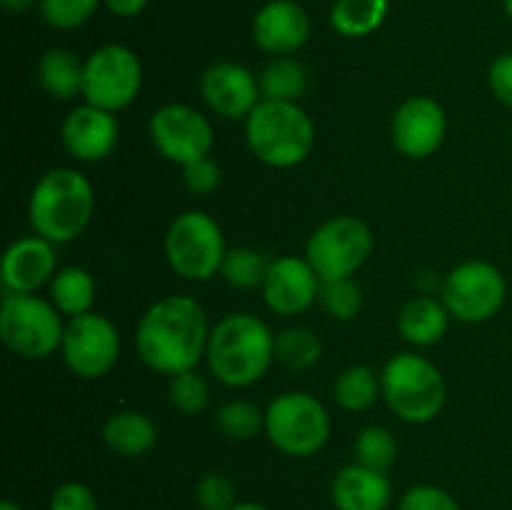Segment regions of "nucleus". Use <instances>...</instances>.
<instances>
[{
	"label": "nucleus",
	"instance_id": "nucleus-1",
	"mask_svg": "<svg viewBox=\"0 0 512 510\" xmlns=\"http://www.w3.org/2000/svg\"><path fill=\"white\" fill-rule=\"evenodd\" d=\"M205 308L188 295H168L150 305L135 330V348L150 370L178 375L193 370L208 350Z\"/></svg>",
	"mask_w": 512,
	"mask_h": 510
},
{
	"label": "nucleus",
	"instance_id": "nucleus-2",
	"mask_svg": "<svg viewBox=\"0 0 512 510\" xmlns=\"http://www.w3.org/2000/svg\"><path fill=\"white\" fill-rule=\"evenodd\" d=\"M210 373L228 388H248L268 373L275 358V335L250 313L225 315L208 340Z\"/></svg>",
	"mask_w": 512,
	"mask_h": 510
},
{
	"label": "nucleus",
	"instance_id": "nucleus-3",
	"mask_svg": "<svg viewBox=\"0 0 512 510\" xmlns=\"http://www.w3.org/2000/svg\"><path fill=\"white\" fill-rule=\"evenodd\" d=\"M95 210L93 185L80 170L55 168L35 183L28 200L35 235L50 243H70L90 225Z\"/></svg>",
	"mask_w": 512,
	"mask_h": 510
},
{
	"label": "nucleus",
	"instance_id": "nucleus-4",
	"mask_svg": "<svg viewBox=\"0 0 512 510\" xmlns=\"http://www.w3.org/2000/svg\"><path fill=\"white\" fill-rule=\"evenodd\" d=\"M245 140L260 163L270 168H295L313 150L315 128L298 103L260 100L245 118Z\"/></svg>",
	"mask_w": 512,
	"mask_h": 510
},
{
	"label": "nucleus",
	"instance_id": "nucleus-5",
	"mask_svg": "<svg viewBox=\"0 0 512 510\" xmlns=\"http://www.w3.org/2000/svg\"><path fill=\"white\" fill-rule=\"evenodd\" d=\"M388 408L405 423H430L445 405L443 373L418 353H398L380 373Z\"/></svg>",
	"mask_w": 512,
	"mask_h": 510
},
{
	"label": "nucleus",
	"instance_id": "nucleus-6",
	"mask_svg": "<svg viewBox=\"0 0 512 510\" xmlns=\"http://www.w3.org/2000/svg\"><path fill=\"white\" fill-rule=\"evenodd\" d=\"M60 310L35 293H5L0 305V338L15 355L40 360L63 345Z\"/></svg>",
	"mask_w": 512,
	"mask_h": 510
},
{
	"label": "nucleus",
	"instance_id": "nucleus-7",
	"mask_svg": "<svg viewBox=\"0 0 512 510\" xmlns=\"http://www.w3.org/2000/svg\"><path fill=\"white\" fill-rule=\"evenodd\" d=\"M265 433L270 443L293 458L320 453L330 438V418L315 395L290 390L278 395L265 410Z\"/></svg>",
	"mask_w": 512,
	"mask_h": 510
},
{
	"label": "nucleus",
	"instance_id": "nucleus-8",
	"mask_svg": "<svg viewBox=\"0 0 512 510\" xmlns=\"http://www.w3.org/2000/svg\"><path fill=\"white\" fill-rule=\"evenodd\" d=\"M165 258L185 280H210L228 255L225 235L215 218L200 210L180 213L165 233Z\"/></svg>",
	"mask_w": 512,
	"mask_h": 510
},
{
	"label": "nucleus",
	"instance_id": "nucleus-9",
	"mask_svg": "<svg viewBox=\"0 0 512 510\" xmlns=\"http://www.w3.org/2000/svg\"><path fill=\"white\" fill-rule=\"evenodd\" d=\"M373 253V233L353 215H338L320 225L305 245V260L313 265L320 283L353 278Z\"/></svg>",
	"mask_w": 512,
	"mask_h": 510
},
{
	"label": "nucleus",
	"instance_id": "nucleus-10",
	"mask_svg": "<svg viewBox=\"0 0 512 510\" xmlns=\"http://www.w3.org/2000/svg\"><path fill=\"white\" fill-rule=\"evenodd\" d=\"M140 88H143V65L138 55L125 45L108 43L93 50L85 60V103L118 113L138 98Z\"/></svg>",
	"mask_w": 512,
	"mask_h": 510
},
{
	"label": "nucleus",
	"instance_id": "nucleus-11",
	"mask_svg": "<svg viewBox=\"0 0 512 510\" xmlns=\"http://www.w3.org/2000/svg\"><path fill=\"white\" fill-rule=\"evenodd\" d=\"M508 283L500 268L485 260H468L450 270L443 285V305L463 323H485L505 305Z\"/></svg>",
	"mask_w": 512,
	"mask_h": 510
},
{
	"label": "nucleus",
	"instance_id": "nucleus-12",
	"mask_svg": "<svg viewBox=\"0 0 512 510\" xmlns=\"http://www.w3.org/2000/svg\"><path fill=\"white\" fill-rule=\"evenodd\" d=\"M65 365L83 380H98L115 368L120 355V335L115 325L100 313L75 315L65 323L63 345Z\"/></svg>",
	"mask_w": 512,
	"mask_h": 510
},
{
	"label": "nucleus",
	"instance_id": "nucleus-13",
	"mask_svg": "<svg viewBox=\"0 0 512 510\" xmlns=\"http://www.w3.org/2000/svg\"><path fill=\"white\" fill-rule=\"evenodd\" d=\"M150 140L165 160L190 165L208 158L213 150V125L200 110L185 103L163 105L150 118Z\"/></svg>",
	"mask_w": 512,
	"mask_h": 510
},
{
	"label": "nucleus",
	"instance_id": "nucleus-14",
	"mask_svg": "<svg viewBox=\"0 0 512 510\" xmlns=\"http://www.w3.org/2000/svg\"><path fill=\"white\" fill-rule=\"evenodd\" d=\"M445 133H448V118L445 110L440 108L438 100L428 95H415L405 100L395 113L390 135L393 145L405 158H428L443 145Z\"/></svg>",
	"mask_w": 512,
	"mask_h": 510
},
{
	"label": "nucleus",
	"instance_id": "nucleus-15",
	"mask_svg": "<svg viewBox=\"0 0 512 510\" xmlns=\"http://www.w3.org/2000/svg\"><path fill=\"white\" fill-rule=\"evenodd\" d=\"M200 95L205 105L225 120H245L263 100L258 78L240 63L210 65L200 78Z\"/></svg>",
	"mask_w": 512,
	"mask_h": 510
},
{
	"label": "nucleus",
	"instance_id": "nucleus-16",
	"mask_svg": "<svg viewBox=\"0 0 512 510\" xmlns=\"http://www.w3.org/2000/svg\"><path fill=\"white\" fill-rule=\"evenodd\" d=\"M320 295V278L313 265L295 255L270 260L268 275L263 283V298L273 313L300 315L315 303Z\"/></svg>",
	"mask_w": 512,
	"mask_h": 510
},
{
	"label": "nucleus",
	"instance_id": "nucleus-17",
	"mask_svg": "<svg viewBox=\"0 0 512 510\" xmlns=\"http://www.w3.org/2000/svg\"><path fill=\"white\" fill-rule=\"evenodd\" d=\"M118 120L115 113L85 103L70 110L60 125L63 148L80 163H98L108 158L118 145Z\"/></svg>",
	"mask_w": 512,
	"mask_h": 510
},
{
	"label": "nucleus",
	"instance_id": "nucleus-18",
	"mask_svg": "<svg viewBox=\"0 0 512 510\" xmlns=\"http://www.w3.org/2000/svg\"><path fill=\"white\" fill-rule=\"evenodd\" d=\"M310 15L295 0H270L255 13L253 40L260 50L278 58L293 55L308 43Z\"/></svg>",
	"mask_w": 512,
	"mask_h": 510
},
{
	"label": "nucleus",
	"instance_id": "nucleus-19",
	"mask_svg": "<svg viewBox=\"0 0 512 510\" xmlns=\"http://www.w3.org/2000/svg\"><path fill=\"white\" fill-rule=\"evenodd\" d=\"M53 243L40 235L18 238L8 245L0 268V283L5 293H38L55 278Z\"/></svg>",
	"mask_w": 512,
	"mask_h": 510
},
{
	"label": "nucleus",
	"instance_id": "nucleus-20",
	"mask_svg": "<svg viewBox=\"0 0 512 510\" xmlns=\"http://www.w3.org/2000/svg\"><path fill=\"white\" fill-rule=\"evenodd\" d=\"M330 495L338 510H388L393 485L380 470L355 463L338 470L330 485Z\"/></svg>",
	"mask_w": 512,
	"mask_h": 510
},
{
	"label": "nucleus",
	"instance_id": "nucleus-21",
	"mask_svg": "<svg viewBox=\"0 0 512 510\" xmlns=\"http://www.w3.org/2000/svg\"><path fill=\"white\" fill-rule=\"evenodd\" d=\"M103 440L123 458H140L158 443V428L140 410H118L103 425Z\"/></svg>",
	"mask_w": 512,
	"mask_h": 510
},
{
	"label": "nucleus",
	"instance_id": "nucleus-22",
	"mask_svg": "<svg viewBox=\"0 0 512 510\" xmlns=\"http://www.w3.org/2000/svg\"><path fill=\"white\" fill-rule=\"evenodd\" d=\"M448 320L450 313L440 300L418 295L400 308L398 330L408 343L428 348L443 340V335L448 333Z\"/></svg>",
	"mask_w": 512,
	"mask_h": 510
},
{
	"label": "nucleus",
	"instance_id": "nucleus-23",
	"mask_svg": "<svg viewBox=\"0 0 512 510\" xmlns=\"http://www.w3.org/2000/svg\"><path fill=\"white\" fill-rule=\"evenodd\" d=\"M85 60L68 48H50L38 63V83L53 100H73L83 95Z\"/></svg>",
	"mask_w": 512,
	"mask_h": 510
},
{
	"label": "nucleus",
	"instance_id": "nucleus-24",
	"mask_svg": "<svg viewBox=\"0 0 512 510\" xmlns=\"http://www.w3.org/2000/svg\"><path fill=\"white\" fill-rule=\"evenodd\" d=\"M388 0H335L330 25L343 38H365L388 18Z\"/></svg>",
	"mask_w": 512,
	"mask_h": 510
},
{
	"label": "nucleus",
	"instance_id": "nucleus-25",
	"mask_svg": "<svg viewBox=\"0 0 512 510\" xmlns=\"http://www.w3.org/2000/svg\"><path fill=\"white\" fill-rule=\"evenodd\" d=\"M50 300L63 315H83L90 313L95 303V280L85 268L70 265L55 273L50 280Z\"/></svg>",
	"mask_w": 512,
	"mask_h": 510
},
{
	"label": "nucleus",
	"instance_id": "nucleus-26",
	"mask_svg": "<svg viewBox=\"0 0 512 510\" xmlns=\"http://www.w3.org/2000/svg\"><path fill=\"white\" fill-rule=\"evenodd\" d=\"M263 100H283V103H298L300 95L308 88V70L293 58H275L265 65L258 78Z\"/></svg>",
	"mask_w": 512,
	"mask_h": 510
},
{
	"label": "nucleus",
	"instance_id": "nucleus-27",
	"mask_svg": "<svg viewBox=\"0 0 512 510\" xmlns=\"http://www.w3.org/2000/svg\"><path fill=\"white\" fill-rule=\"evenodd\" d=\"M380 393H383V383H380L378 373L368 365H353V368L343 370L335 380V400H338L340 408L350 410V413L368 410Z\"/></svg>",
	"mask_w": 512,
	"mask_h": 510
},
{
	"label": "nucleus",
	"instance_id": "nucleus-28",
	"mask_svg": "<svg viewBox=\"0 0 512 510\" xmlns=\"http://www.w3.org/2000/svg\"><path fill=\"white\" fill-rule=\"evenodd\" d=\"M323 355V343L308 328H288L275 335V358L290 370H308Z\"/></svg>",
	"mask_w": 512,
	"mask_h": 510
},
{
	"label": "nucleus",
	"instance_id": "nucleus-29",
	"mask_svg": "<svg viewBox=\"0 0 512 510\" xmlns=\"http://www.w3.org/2000/svg\"><path fill=\"white\" fill-rule=\"evenodd\" d=\"M270 260L263 253L253 248H233L228 250L223 260V268L220 275L225 278V283L233 285L238 290H253L263 288L265 275H268Z\"/></svg>",
	"mask_w": 512,
	"mask_h": 510
},
{
	"label": "nucleus",
	"instance_id": "nucleus-30",
	"mask_svg": "<svg viewBox=\"0 0 512 510\" xmlns=\"http://www.w3.org/2000/svg\"><path fill=\"white\" fill-rule=\"evenodd\" d=\"M355 458L365 468L385 473L395 463V458H398V440L383 425H368L355 438Z\"/></svg>",
	"mask_w": 512,
	"mask_h": 510
},
{
	"label": "nucleus",
	"instance_id": "nucleus-31",
	"mask_svg": "<svg viewBox=\"0 0 512 510\" xmlns=\"http://www.w3.org/2000/svg\"><path fill=\"white\" fill-rule=\"evenodd\" d=\"M220 433L230 440H250L265 430V413H260L258 405L248 403V400H230L218 410Z\"/></svg>",
	"mask_w": 512,
	"mask_h": 510
},
{
	"label": "nucleus",
	"instance_id": "nucleus-32",
	"mask_svg": "<svg viewBox=\"0 0 512 510\" xmlns=\"http://www.w3.org/2000/svg\"><path fill=\"white\" fill-rule=\"evenodd\" d=\"M320 303L335 320H353L363 308V290L353 278H340L320 283Z\"/></svg>",
	"mask_w": 512,
	"mask_h": 510
},
{
	"label": "nucleus",
	"instance_id": "nucleus-33",
	"mask_svg": "<svg viewBox=\"0 0 512 510\" xmlns=\"http://www.w3.org/2000/svg\"><path fill=\"white\" fill-rule=\"evenodd\" d=\"M210 390L198 370H183L170 380V403L180 415H198L208 408Z\"/></svg>",
	"mask_w": 512,
	"mask_h": 510
},
{
	"label": "nucleus",
	"instance_id": "nucleus-34",
	"mask_svg": "<svg viewBox=\"0 0 512 510\" xmlns=\"http://www.w3.org/2000/svg\"><path fill=\"white\" fill-rule=\"evenodd\" d=\"M100 0H40V18L55 30H75L88 23Z\"/></svg>",
	"mask_w": 512,
	"mask_h": 510
},
{
	"label": "nucleus",
	"instance_id": "nucleus-35",
	"mask_svg": "<svg viewBox=\"0 0 512 510\" xmlns=\"http://www.w3.org/2000/svg\"><path fill=\"white\" fill-rule=\"evenodd\" d=\"M195 500L203 510H230L238 505V490L228 475L205 473L195 485Z\"/></svg>",
	"mask_w": 512,
	"mask_h": 510
},
{
	"label": "nucleus",
	"instance_id": "nucleus-36",
	"mask_svg": "<svg viewBox=\"0 0 512 510\" xmlns=\"http://www.w3.org/2000/svg\"><path fill=\"white\" fill-rule=\"evenodd\" d=\"M398 510H463L458 500L438 485H415L400 500Z\"/></svg>",
	"mask_w": 512,
	"mask_h": 510
},
{
	"label": "nucleus",
	"instance_id": "nucleus-37",
	"mask_svg": "<svg viewBox=\"0 0 512 510\" xmlns=\"http://www.w3.org/2000/svg\"><path fill=\"white\" fill-rule=\"evenodd\" d=\"M183 183L190 193L195 195H208L215 193L223 183V173H220L218 163L210 158L195 160V163L185 165L183 168Z\"/></svg>",
	"mask_w": 512,
	"mask_h": 510
},
{
	"label": "nucleus",
	"instance_id": "nucleus-38",
	"mask_svg": "<svg viewBox=\"0 0 512 510\" xmlns=\"http://www.w3.org/2000/svg\"><path fill=\"white\" fill-rule=\"evenodd\" d=\"M48 510H100L93 490L83 483H63L50 495Z\"/></svg>",
	"mask_w": 512,
	"mask_h": 510
},
{
	"label": "nucleus",
	"instance_id": "nucleus-39",
	"mask_svg": "<svg viewBox=\"0 0 512 510\" xmlns=\"http://www.w3.org/2000/svg\"><path fill=\"white\" fill-rule=\"evenodd\" d=\"M488 83L495 98L512 108V53H503L490 63Z\"/></svg>",
	"mask_w": 512,
	"mask_h": 510
},
{
	"label": "nucleus",
	"instance_id": "nucleus-40",
	"mask_svg": "<svg viewBox=\"0 0 512 510\" xmlns=\"http://www.w3.org/2000/svg\"><path fill=\"white\" fill-rule=\"evenodd\" d=\"M103 5L118 18H135L143 13L148 0H103Z\"/></svg>",
	"mask_w": 512,
	"mask_h": 510
},
{
	"label": "nucleus",
	"instance_id": "nucleus-41",
	"mask_svg": "<svg viewBox=\"0 0 512 510\" xmlns=\"http://www.w3.org/2000/svg\"><path fill=\"white\" fill-rule=\"evenodd\" d=\"M0 3H3V8L8 10V13L23 15L28 13L30 8H35V5H40V0H0Z\"/></svg>",
	"mask_w": 512,
	"mask_h": 510
},
{
	"label": "nucleus",
	"instance_id": "nucleus-42",
	"mask_svg": "<svg viewBox=\"0 0 512 510\" xmlns=\"http://www.w3.org/2000/svg\"><path fill=\"white\" fill-rule=\"evenodd\" d=\"M230 510H268V508L260 503H253V500H245V503H238L235 508H230Z\"/></svg>",
	"mask_w": 512,
	"mask_h": 510
},
{
	"label": "nucleus",
	"instance_id": "nucleus-43",
	"mask_svg": "<svg viewBox=\"0 0 512 510\" xmlns=\"http://www.w3.org/2000/svg\"><path fill=\"white\" fill-rule=\"evenodd\" d=\"M0 510H25V508L23 505L13 503V500H3V503H0Z\"/></svg>",
	"mask_w": 512,
	"mask_h": 510
},
{
	"label": "nucleus",
	"instance_id": "nucleus-44",
	"mask_svg": "<svg viewBox=\"0 0 512 510\" xmlns=\"http://www.w3.org/2000/svg\"><path fill=\"white\" fill-rule=\"evenodd\" d=\"M505 13H508V18L512 20V0H505Z\"/></svg>",
	"mask_w": 512,
	"mask_h": 510
}]
</instances>
